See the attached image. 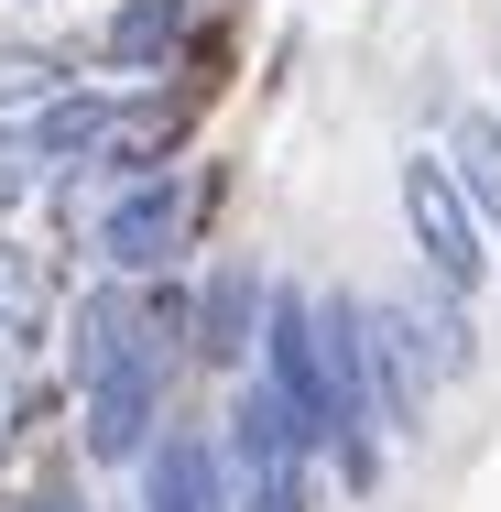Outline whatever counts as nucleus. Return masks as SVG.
I'll use <instances>...</instances> for the list:
<instances>
[{"instance_id":"nucleus-1","label":"nucleus","mask_w":501,"mask_h":512,"mask_svg":"<svg viewBox=\"0 0 501 512\" xmlns=\"http://www.w3.org/2000/svg\"><path fill=\"white\" fill-rule=\"evenodd\" d=\"M175 371H186V349L153 338L142 284H99V295H77L66 382H77V447H88L99 469H142V447L175 425V414H164Z\"/></svg>"},{"instance_id":"nucleus-2","label":"nucleus","mask_w":501,"mask_h":512,"mask_svg":"<svg viewBox=\"0 0 501 512\" xmlns=\"http://www.w3.org/2000/svg\"><path fill=\"white\" fill-rule=\"evenodd\" d=\"M316 436L273 404V382H229V414H218V491L229 512H316Z\"/></svg>"},{"instance_id":"nucleus-3","label":"nucleus","mask_w":501,"mask_h":512,"mask_svg":"<svg viewBox=\"0 0 501 512\" xmlns=\"http://www.w3.org/2000/svg\"><path fill=\"white\" fill-rule=\"evenodd\" d=\"M197 197L207 186H186L175 164L164 175H131V186H109V207H99V273L109 284H164L175 262H186V229H197Z\"/></svg>"},{"instance_id":"nucleus-4","label":"nucleus","mask_w":501,"mask_h":512,"mask_svg":"<svg viewBox=\"0 0 501 512\" xmlns=\"http://www.w3.org/2000/svg\"><path fill=\"white\" fill-rule=\"evenodd\" d=\"M251 382H273V404L316 436V458H338V382H327V338H316V295H305V284H273Z\"/></svg>"},{"instance_id":"nucleus-5","label":"nucleus","mask_w":501,"mask_h":512,"mask_svg":"<svg viewBox=\"0 0 501 512\" xmlns=\"http://www.w3.org/2000/svg\"><path fill=\"white\" fill-rule=\"evenodd\" d=\"M403 240H414L425 284H447V295H480L491 284V229L469 218L447 153H403Z\"/></svg>"},{"instance_id":"nucleus-6","label":"nucleus","mask_w":501,"mask_h":512,"mask_svg":"<svg viewBox=\"0 0 501 512\" xmlns=\"http://www.w3.org/2000/svg\"><path fill=\"white\" fill-rule=\"evenodd\" d=\"M262 306H273V273L251 262V251H229V262H207V284L186 295V360L207 371H251V349H262Z\"/></svg>"},{"instance_id":"nucleus-7","label":"nucleus","mask_w":501,"mask_h":512,"mask_svg":"<svg viewBox=\"0 0 501 512\" xmlns=\"http://www.w3.org/2000/svg\"><path fill=\"white\" fill-rule=\"evenodd\" d=\"M425 404H436V371H425L403 306L382 295V306H371V425H382V436H425Z\"/></svg>"},{"instance_id":"nucleus-8","label":"nucleus","mask_w":501,"mask_h":512,"mask_svg":"<svg viewBox=\"0 0 501 512\" xmlns=\"http://www.w3.org/2000/svg\"><path fill=\"white\" fill-rule=\"evenodd\" d=\"M186 0H109V22H99V66L120 77V88H142V77H164L175 55H186Z\"/></svg>"},{"instance_id":"nucleus-9","label":"nucleus","mask_w":501,"mask_h":512,"mask_svg":"<svg viewBox=\"0 0 501 512\" xmlns=\"http://www.w3.org/2000/svg\"><path fill=\"white\" fill-rule=\"evenodd\" d=\"M142 512H229V491H218V436L207 425H164L142 447Z\"/></svg>"},{"instance_id":"nucleus-10","label":"nucleus","mask_w":501,"mask_h":512,"mask_svg":"<svg viewBox=\"0 0 501 512\" xmlns=\"http://www.w3.org/2000/svg\"><path fill=\"white\" fill-rule=\"evenodd\" d=\"M447 175H458L469 218L491 229V251H501V109H447Z\"/></svg>"},{"instance_id":"nucleus-11","label":"nucleus","mask_w":501,"mask_h":512,"mask_svg":"<svg viewBox=\"0 0 501 512\" xmlns=\"http://www.w3.org/2000/svg\"><path fill=\"white\" fill-rule=\"evenodd\" d=\"M403 327H414V349H425V371L436 382H469L480 371V327H469V295H447V284H414V295H393Z\"/></svg>"},{"instance_id":"nucleus-12","label":"nucleus","mask_w":501,"mask_h":512,"mask_svg":"<svg viewBox=\"0 0 501 512\" xmlns=\"http://www.w3.org/2000/svg\"><path fill=\"white\" fill-rule=\"evenodd\" d=\"M55 327V251L0 229V338H44Z\"/></svg>"},{"instance_id":"nucleus-13","label":"nucleus","mask_w":501,"mask_h":512,"mask_svg":"<svg viewBox=\"0 0 501 512\" xmlns=\"http://www.w3.org/2000/svg\"><path fill=\"white\" fill-rule=\"evenodd\" d=\"M55 88H77V66L55 44H0V120H33Z\"/></svg>"},{"instance_id":"nucleus-14","label":"nucleus","mask_w":501,"mask_h":512,"mask_svg":"<svg viewBox=\"0 0 501 512\" xmlns=\"http://www.w3.org/2000/svg\"><path fill=\"white\" fill-rule=\"evenodd\" d=\"M44 186V164H33V142H22V120H0V218Z\"/></svg>"}]
</instances>
